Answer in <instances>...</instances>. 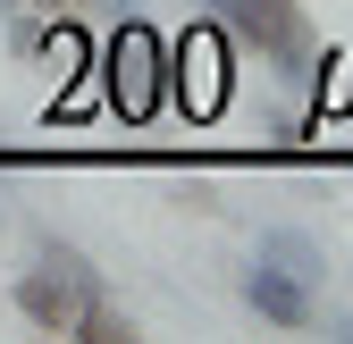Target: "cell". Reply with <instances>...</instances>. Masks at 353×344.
Here are the masks:
<instances>
[{"label": "cell", "mask_w": 353, "mask_h": 344, "mask_svg": "<svg viewBox=\"0 0 353 344\" xmlns=\"http://www.w3.org/2000/svg\"><path fill=\"white\" fill-rule=\"evenodd\" d=\"M210 17L236 34V51H252L278 76H312V17L303 0H210Z\"/></svg>", "instance_id": "7a4b0ae2"}, {"label": "cell", "mask_w": 353, "mask_h": 344, "mask_svg": "<svg viewBox=\"0 0 353 344\" xmlns=\"http://www.w3.org/2000/svg\"><path fill=\"white\" fill-rule=\"evenodd\" d=\"M93 93H101V118L118 126H152L168 109V34L152 17H118L93 42Z\"/></svg>", "instance_id": "6da1fadb"}, {"label": "cell", "mask_w": 353, "mask_h": 344, "mask_svg": "<svg viewBox=\"0 0 353 344\" xmlns=\"http://www.w3.org/2000/svg\"><path fill=\"white\" fill-rule=\"evenodd\" d=\"M68 336H76V344H126V336H135V319H126V311L110 303V294H84Z\"/></svg>", "instance_id": "52a82bcc"}, {"label": "cell", "mask_w": 353, "mask_h": 344, "mask_svg": "<svg viewBox=\"0 0 353 344\" xmlns=\"http://www.w3.org/2000/svg\"><path fill=\"white\" fill-rule=\"evenodd\" d=\"M244 311L270 319V327H312V319H320V286H303V277H286L278 261L252 252V269H244Z\"/></svg>", "instance_id": "277c9868"}, {"label": "cell", "mask_w": 353, "mask_h": 344, "mask_svg": "<svg viewBox=\"0 0 353 344\" xmlns=\"http://www.w3.org/2000/svg\"><path fill=\"white\" fill-rule=\"evenodd\" d=\"M34 261H42V269H59V277H68L76 294H110V286H101V269L84 261L76 244H59V235H42V252H34Z\"/></svg>", "instance_id": "ba28073f"}, {"label": "cell", "mask_w": 353, "mask_h": 344, "mask_svg": "<svg viewBox=\"0 0 353 344\" xmlns=\"http://www.w3.org/2000/svg\"><path fill=\"white\" fill-rule=\"evenodd\" d=\"M0 9H17V0H0Z\"/></svg>", "instance_id": "8fae6325"}, {"label": "cell", "mask_w": 353, "mask_h": 344, "mask_svg": "<svg viewBox=\"0 0 353 344\" xmlns=\"http://www.w3.org/2000/svg\"><path fill=\"white\" fill-rule=\"evenodd\" d=\"M261 261H278V269L303 277V286H320V277H328V252L303 235V227H270V235H261Z\"/></svg>", "instance_id": "8992f818"}, {"label": "cell", "mask_w": 353, "mask_h": 344, "mask_svg": "<svg viewBox=\"0 0 353 344\" xmlns=\"http://www.w3.org/2000/svg\"><path fill=\"white\" fill-rule=\"evenodd\" d=\"M9 160H17V151H9V143H0V168H9Z\"/></svg>", "instance_id": "30bf717a"}, {"label": "cell", "mask_w": 353, "mask_h": 344, "mask_svg": "<svg viewBox=\"0 0 353 344\" xmlns=\"http://www.w3.org/2000/svg\"><path fill=\"white\" fill-rule=\"evenodd\" d=\"M9 303H17V319H26V327H42V336H68V327H76V303H84V294H76L59 269H42V261H34V269L9 286Z\"/></svg>", "instance_id": "5b68a950"}, {"label": "cell", "mask_w": 353, "mask_h": 344, "mask_svg": "<svg viewBox=\"0 0 353 344\" xmlns=\"http://www.w3.org/2000/svg\"><path fill=\"white\" fill-rule=\"evenodd\" d=\"M17 9H42V17H59V9H68V0H17Z\"/></svg>", "instance_id": "9c48e42d"}, {"label": "cell", "mask_w": 353, "mask_h": 344, "mask_svg": "<svg viewBox=\"0 0 353 344\" xmlns=\"http://www.w3.org/2000/svg\"><path fill=\"white\" fill-rule=\"evenodd\" d=\"M228 84H236V34L202 17L168 42V101L185 109V118H219L228 109Z\"/></svg>", "instance_id": "3957f363"}]
</instances>
